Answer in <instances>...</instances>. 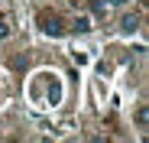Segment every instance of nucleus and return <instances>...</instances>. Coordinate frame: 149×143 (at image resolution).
Wrapping results in <instances>:
<instances>
[{"label": "nucleus", "instance_id": "nucleus-3", "mask_svg": "<svg viewBox=\"0 0 149 143\" xmlns=\"http://www.w3.org/2000/svg\"><path fill=\"white\" fill-rule=\"evenodd\" d=\"M7 33H10V26H7V23H0V39H7Z\"/></svg>", "mask_w": 149, "mask_h": 143}, {"label": "nucleus", "instance_id": "nucleus-1", "mask_svg": "<svg viewBox=\"0 0 149 143\" xmlns=\"http://www.w3.org/2000/svg\"><path fill=\"white\" fill-rule=\"evenodd\" d=\"M136 26H139V20H136V16H123V33H133Z\"/></svg>", "mask_w": 149, "mask_h": 143}, {"label": "nucleus", "instance_id": "nucleus-2", "mask_svg": "<svg viewBox=\"0 0 149 143\" xmlns=\"http://www.w3.org/2000/svg\"><path fill=\"white\" fill-rule=\"evenodd\" d=\"M74 29H81V33H88V29H91V20H88V16H81V20H74Z\"/></svg>", "mask_w": 149, "mask_h": 143}]
</instances>
